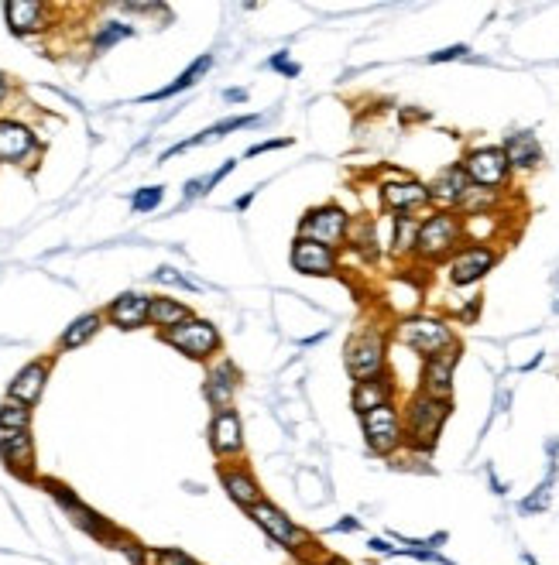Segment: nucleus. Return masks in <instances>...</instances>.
Returning a JSON list of instances; mask_svg holds the SVG:
<instances>
[{"instance_id": "f257e3e1", "label": "nucleus", "mask_w": 559, "mask_h": 565, "mask_svg": "<svg viewBox=\"0 0 559 565\" xmlns=\"http://www.w3.org/2000/svg\"><path fill=\"white\" fill-rule=\"evenodd\" d=\"M446 418H450V401L429 398V394H415L409 401V408H405V442L419 452H429L436 446Z\"/></svg>"}, {"instance_id": "f03ea898", "label": "nucleus", "mask_w": 559, "mask_h": 565, "mask_svg": "<svg viewBox=\"0 0 559 565\" xmlns=\"http://www.w3.org/2000/svg\"><path fill=\"white\" fill-rule=\"evenodd\" d=\"M247 518L258 524V528L265 531L271 542H275L278 548H285L289 555H309V552H316L313 535H309L302 524H295L289 514H285L278 504H271V500H261L258 507H251V511H247Z\"/></svg>"}, {"instance_id": "7ed1b4c3", "label": "nucleus", "mask_w": 559, "mask_h": 565, "mask_svg": "<svg viewBox=\"0 0 559 565\" xmlns=\"http://www.w3.org/2000/svg\"><path fill=\"white\" fill-rule=\"evenodd\" d=\"M343 360H347V374L354 377V384L374 381V377L385 374V363H388L385 336H381L378 329H361L357 336H350L347 350H343Z\"/></svg>"}, {"instance_id": "20e7f679", "label": "nucleus", "mask_w": 559, "mask_h": 565, "mask_svg": "<svg viewBox=\"0 0 559 565\" xmlns=\"http://www.w3.org/2000/svg\"><path fill=\"white\" fill-rule=\"evenodd\" d=\"M42 487L49 490V494H52L55 500H59L62 511H66L69 518H73L76 528H83L86 535H93V538H97V542H103V545L114 548V542H117V538H121V531H117L114 524L103 518V514H97V511H93V507H86L83 500H79V497L73 494V490L66 487V483H59V480H42Z\"/></svg>"}, {"instance_id": "39448f33", "label": "nucleus", "mask_w": 559, "mask_h": 565, "mask_svg": "<svg viewBox=\"0 0 559 565\" xmlns=\"http://www.w3.org/2000/svg\"><path fill=\"white\" fill-rule=\"evenodd\" d=\"M165 343L172 346V350L186 353L189 360H210L220 353L223 339L217 333V326H213L210 319H186L182 326L169 329V333H162Z\"/></svg>"}, {"instance_id": "423d86ee", "label": "nucleus", "mask_w": 559, "mask_h": 565, "mask_svg": "<svg viewBox=\"0 0 559 565\" xmlns=\"http://www.w3.org/2000/svg\"><path fill=\"white\" fill-rule=\"evenodd\" d=\"M361 432H364L367 449H371L374 456H391V452L405 442V425H402V415H398L395 405H381V408L364 411Z\"/></svg>"}, {"instance_id": "0eeeda50", "label": "nucleus", "mask_w": 559, "mask_h": 565, "mask_svg": "<svg viewBox=\"0 0 559 565\" xmlns=\"http://www.w3.org/2000/svg\"><path fill=\"white\" fill-rule=\"evenodd\" d=\"M299 237H309V240H316V244H326L333 250L343 247V240L350 237L347 209L337 206V203L306 209V216L299 220Z\"/></svg>"}, {"instance_id": "6e6552de", "label": "nucleus", "mask_w": 559, "mask_h": 565, "mask_svg": "<svg viewBox=\"0 0 559 565\" xmlns=\"http://www.w3.org/2000/svg\"><path fill=\"white\" fill-rule=\"evenodd\" d=\"M398 336H402L405 346H412L415 353H422L426 360L433 357H443V353H453L457 350V339H453L450 326H443L439 319H405L402 329H398Z\"/></svg>"}, {"instance_id": "1a4fd4ad", "label": "nucleus", "mask_w": 559, "mask_h": 565, "mask_svg": "<svg viewBox=\"0 0 559 565\" xmlns=\"http://www.w3.org/2000/svg\"><path fill=\"white\" fill-rule=\"evenodd\" d=\"M460 240V223L450 213H436L426 223H419V237H415V254L422 261H436V257L450 254Z\"/></svg>"}, {"instance_id": "9d476101", "label": "nucleus", "mask_w": 559, "mask_h": 565, "mask_svg": "<svg viewBox=\"0 0 559 565\" xmlns=\"http://www.w3.org/2000/svg\"><path fill=\"white\" fill-rule=\"evenodd\" d=\"M289 261H292V271L306 274V278H330V274H337V250L316 244V240L309 237L292 240Z\"/></svg>"}, {"instance_id": "9b49d317", "label": "nucleus", "mask_w": 559, "mask_h": 565, "mask_svg": "<svg viewBox=\"0 0 559 565\" xmlns=\"http://www.w3.org/2000/svg\"><path fill=\"white\" fill-rule=\"evenodd\" d=\"M508 158H505V148H477L470 151L467 161H463V172L474 185H484V189H494L508 179Z\"/></svg>"}, {"instance_id": "f8f14e48", "label": "nucleus", "mask_w": 559, "mask_h": 565, "mask_svg": "<svg viewBox=\"0 0 559 565\" xmlns=\"http://www.w3.org/2000/svg\"><path fill=\"white\" fill-rule=\"evenodd\" d=\"M210 446L220 459H234L244 452V422L234 408L213 411L210 422Z\"/></svg>"}, {"instance_id": "ddd939ff", "label": "nucleus", "mask_w": 559, "mask_h": 565, "mask_svg": "<svg viewBox=\"0 0 559 565\" xmlns=\"http://www.w3.org/2000/svg\"><path fill=\"white\" fill-rule=\"evenodd\" d=\"M0 459L14 476L35 480V439L31 432H4L0 435Z\"/></svg>"}, {"instance_id": "4468645a", "label": "nucleus", "mask_w": 559, "mask_h": 565, "mask_svg": "<svg viewBox=\"0 0 559 565\" xmlns=\"http://www.w3.org/2000/svg\"><path fill=\"white\" fill-rule=\"evenodd\" d=\"M220 483L223 490H227V497L234 500L237 507H244V511H251V507H258L261 500H265V490H261L258 476L247 470V466H220Z\"/></svg>"}, {"instance_id": "2eb2a0df", "label": "nucleus", "mask_w": 559, "mask_h": 565, "mask_svg": "<svg viewBox=\"0 0 559 565\" xmlns=\"http://www.w3.org/2000/svg\"><path fill=\"white\" fill-rule=\"evenodd\" d=\"M49 370H52V360H31L28 367H21L14 374V381L7 384V398L11 401H21V405H38L45 391V381H49Z\"/></svg>"}, {"instance_id": "dca6fc26", "label": "nucleus", "mask_w": 559, "mask_h": 565, "mask_svg": "<svg viewBox=\"0 0 559 565\" xmlns=\"http://www.w3.org/2000/svg\"><path fill=\"white\" fill-rule=\"evenodd\" d=\"M494 261H498V254H494L491 247L460 250V254L450 261V281L453 285H474V281H481L484 274L494 268Z\"/></svg>"}, {"instance_id": "f3484780", "label": "nucleus", "mask_w": 559, "mask_h": 565, "mask_svg": "<svg viewBox=\"0 0 559 565\" xmlns=\"http://www.w3.org/2000/svg\"><path fill=\"white\" fill-rule=\"evenodd\" d=\"M4 18H7L11 35L28 38V35H35V31H42L45 24H49V7L38 4V0H7Z\"/></svg>"}, {"instance_id": "a211bd4d", "label": "nucleus", "mask_w": 559, "mask_h": 565, "mask_svg": "<svg viewBox=\"0 0 559 565\" xmlns=\"http://www.w3.org/2000/svg\"><path fill=\"white\" fill-rule=\"evenodd\" d=\"M148 316H151V298L138 292H124L107 305V319L117 329H141L148 326Z\"/></svg>"}, {"instance_id": "6ab92c4d", "label": "nucleus", "mask_w": 559, "mask_h": 565, "mask_svg": "<svg viewBox=\"0 0 559 565\" xmlns=\"http://www.w3.org/2000/svg\"><path fill=\"white\" fill-rule=\"evenodd\" d=\"M38 148V137L31 127L18 124V120H0V161H25L28 155H35Z\"/></svg>"}, {"instance_id": "aec40b11", "label": "nucleus", "mask_w": 559, "mask_h": 565, "mask_svg": "<svg viewBox=\"0 0 559 565\" xmlns=\"http://www.w3.org/2000/svg\"><path fill=\"white\" fill-rule=\"evenodd\" d=\"M237 381H241V374H237V367L230 360H220L217 367H210L203 394L213 411L230 408V401H234V394H237Z\"/></svg>"}, {"instance_id": "412c9836", "label": "nucleus", "mask_w": 559, "mask_h": 565, "mask_svg": "<svg viewBox=\"0 0 559 565\" xmlns=\"http://www.w3.org/2000/svg\"><path fill=\"white\" fill-rule=\"evenodd\" d=\"M453 367H457V350L443 353V357L426 360V367H422V394H429V398H439V401H450Z\"/></svg>"}, {"instance_id": "4be33fe9", "label": "nucleus", "mask_w": 559, "mask_h": 565, "mask_svg": "<svg viewBox=\"0 0 559 565\" xmlns=\"http://www.w3.org/2000/svg\"><path fill=\"white\" fill-rule=\"evenodd\" d=\"M381 203L395 213H409V209H419L429 203V185L415 182V179H402V182H385L381 185Z\"/></svg>"}, {"instance_id": "5701e85b", "label": "nucleus", "mask_w": 559, "mask_h": 565, "mask_svg": "<svg viewBox=\"0 0 559 565\" xmlns=\"http://www.w3.org/2000/svg\"><path fill=\"white\" fill-rule=\"evenodd\" d=\"M467 192H470V179H467V172H463V165L443 168V172L433 179V185H429V199H436V203H443V206L463 203Z\"/></svg>"}, {"instance_id": "b1692460", "label": "nucleus", "mask_w": 559, "mask_h": 565, "mask_svg": "<svg viewBox=\"0 0 559 565\" xmlns=\"http://www.w3.org/2000/svg\"><path fill=\"white\" fill-rule=\"evenodd\" d=\"M258 120H261L258 113H247V117H227V120H220V124L206 127V131H199L196 137H189V141H182V144H175V148H169V151L162 155V161L182 155V151H189V148H199V144H213V141H220V137H227L230 131H241V127L258 124Z\"/></svg>"}, {"instance_id": "393cba45", "label": "nucleus", "mask_w": 559, "mask_h": 565, "mask_svg": "<svg viewBox=\"0 0 559 565\" xmlns=\"http://www.w3.org/2000/svg\"><path fill=\"white\" fill-rule=\"evenodd\" d=\"M391 394H395V381H391V374L385 370V374L374 377V381L354 384V394H350V405H354L357 415H364V411H371V408L391 405Z\"/></svg>"}, {"instance_id": "a878e982", "label": "nucleus", "mask_w": 559, "mask_h": 565, "mask_svg": "<svg viewBox=\"0 0 559 565\" xmlns=\"http://www.w3.org/2000/svg\"><path fill=\"white\" fill-rule=\"evenodd\" d=\"M505 158H508V165H515V168H535L542 161L539 137H535L532 131L511 134L505 141Z\"/></svg>"}, {"instance_id": "bb28decb", "label": "nucleus", "mask_w": 559, "mask_h": 565, "mask_svg": "<svg viewBox=\"0 0 559 565\" xmlns=\"http://www.w3.org/2000/svg\"><path fill=\"white\" fill-rule=\"evenodd\" d=\"M213 69V55H199V59L189 66L182 76H175V83L169 86H162V90H155V93H148V96H141V103H158V100H169V96L175 93H182V90H189V86H196L199 79L206 76V72Z\"/></svg>"}, {"instance_id": "cd10ccee", "label": "nucleus", "mask_w": 559, "mask_h": 565, "mask_svg": "<svg viewBox=\"0 0 559 565\" xmlns=\"http://www.w3.org/2000/svg\"><path fill=\"white\" fill-rule=\"evenodd\" d=\"M186 319H193V312H189V305L175 302V298H151V316L148 322L155 329H162V333H169V329L182 326Z\"/></svg>"}, {"instance_id": "c85d7f7f", "label": "nucleus", "mask_w": 559, "mask_h": 565, "mask_svg": "<svg viewBox=\"0 0 559 565\" xmlns=\"http://www.w3.org/2000/svg\"><path fill=\"white\" fill-rule=\"evenodd\" d=\"M100 326H103L100 312H86V316H79L73 326H66V333L59 336V350L66 353V350H79V346H86L93 336L100 333Z\"/></svg>"}, {"instance_id": "c756f323", "label": "nucleus", "mask_w": 559, "mask_h": 565, "mask_svg": "<svg viewBox=\"0 0 559 565\" xmlns=\"http://www.w3.org/2000/svg\"><path fill=\"white\" fill-rule=\"evenodd\" d=\"M0 432H31V408L7 398L0 405Z\"/></svg>"}, {"instance_id": "7c9ffc66", "label": "nucleus", "mask_w": 559, "mask_h": 565, "mask_svg": "<svg viewBox=\"0 0 559 565\" xmlns=\"http://www.w3.org/2000/svg\"><path fill=\"white\" fill-rule=\"evenodd\" d=\"M134 35V28L131 24H121V21H103L100 24V31L93 35V52L103 55V52H110L117 42H124V38H131Z\"/></svg>"}, {"instance_id": "2f4dec72", "label": "nucleus", "mask_w": 559, "mask_h": 565, "mask_svg": "<svg viewBox=\"0 0 559 565\" xmlns=\"http://www.w3.org/2000/svg\"><path fill=\"white\" fill-rule=\"evenodd\" d=\"M234 168H237V158H230V161H223L213 175H206V179H193L186 185V203H189V199H196V196H206V192H210L213 185H220L230 172H234Z\"/></svg>"}, {"instance_id": "473e14b6", "label": "nucleus", "mask_w": 559, "mask_h": 565, "mask_svg": "<svg viewBox=\"0 0 559 565\" xmlns=\"http://www.w3.org/2000/svg\"><path fill=\"white\" fill-rule=\"evenodd\" d=\"M165 199V189L162 185H145V189H138L131 196V209L134 213H151V209H158Z\"/></svg>"}, {"instance_id": "72a5a7b5", "label": "nucleus", "mask_w": 559, "mask_h": 565, "mask_svg": "<svg viewBox=\"0 0 559 565\" xmlns=\"http://www.w3.org/2000/svg\"><path fill=\"white\" fill-rule=\"evenodd\" d=\"M415 237H419V223L412 216H398V233H395V254L415 250Z\"/></svg>"}, {"instance_id": "f704fd0d", "label": "nucleus", "mask_w": 559, "mask_h": 565, "mask_svg": "<svg viewBox=\"0 0 559 565\" xmlns=\"http://www.w3.org/2000/svg\"><path fill=\"white\" fill-rule=\"evenodd\" d=\"M151 565H199L193 555L182 548H155L151 552Z\"/></svg>"}, {"instance_id": "c9c22d12", "label": "nucleus", "mask_w": 559, "mask_h": 565, "mask_svg": "<svg viewBox=\"0 0 559 565\" xmlns=\"http://www.w3.org/2000/svg\"><path fill=\"white\" fill-rule=\"evenodd\" d=\"M151 281H158V285H175V288H186V292H196V285H193V281H189L182 271H175V268H158V271H151Z\"/></svg>"}, {"instance_id": "e433bc0d", "label": "nucleus", "mask_w": 559, "mask_h": 565, "mask_svg": "<svg viewBox=\"0 0 559 565\" xmlns=\"http://www.w3.org/2000/svg\"><path fill=\"white\" fill-rule=\"evenodd\" d=\"M114 548H117V552H124L127 559H131V565H148V548H145V545H138V542H134V538L121 535V538H117V542H114Z\"/></svg>"}, {"instance_id": "4c0bfd02", "label": "nucleus", "mask_w": 559, "mask_h": 565, "mask_svg": "<svg viewBox=\"0 0 559 565\" xmlns=\"http://www.w3.org/2000/svg\"><path fill=\"white\" fill-rule=\"evenodd\" d=\"M268 69L282 72V76H289V79H295V76H299V72H302L299 62H292L285 52H275V55H271V59H268Z\"/></svg>"}, {"instance_id": "58836bf2", "label": "nucleus", "mask_w": 559, "mask_h": 565, "mask_svg": "<svg viewBox=\"0 0 559 565\" xmlns=\"http://www.w3.org/2000/svg\"><path fill=\"white\" fill-rule=\"evenodd\" d=\"M289 144H292V137H282V141H261V144H251V148H247V158H254V155H265V151L289 148Z\"/></svg>"}, {"instance_id": "ea45409f", "label": "nucleus", "mask_w": 559, "mask_h": 565, "mask_svg": "<svg viewBox=\"0 0 559 565\" xmlns=\"http://www.w3.org/2000/svg\"><path fill=\"white\" fill-rule=\"evenodd\" d=\"M470 48L467 45H453V48H443V52H433L429 55V62H450V59H463Z\"/></svg>"}, {"instance_id": "a19ab883", "label": "nucleus", "mask_w": 559, "mask_h": 565, "mask_svg": "<svg viewBox=\"0 0 559 565\" xmlns=\"http://www.w3.org/2000/svg\"><path fill=\"white\" fill-rule=\"evenodd\" d=\"M367 548H371V552H381V555H398V548L388 545L385 538H367Z\"/></svg>"}, {"instance_id": "79ce46f5", "label": "nucleus", "mask_w": 559, "mask_h": 565, "mask_svg": "<svg viewBox=\"0 0 559 565\" xmlns=\"http://www.w3.org/2000/svg\"><path fill=\"white\" fill-rule=\"evenodd\" d=\"M333 531H361V521L357 518H343V521H337V528Z\"/></svg>"}, {"instance_id": "37998d69", "label": "nucleus", "mask_w": 559, "mask_h": 565, "mask_svg": "<svg viewBox=\"0 0 559 565\" xmlns=\"http://www.w3.org/2000/svg\"><path fill=\"white\" fill-rule=\"evenodd\" d=\"M223 100H227V103H244L247 90H227V93H223Z\"/></svg>"}, {"instance_id": "c03bdc74", "label": "nucleus", "mask_w": 559, "mask_h": 565, "mask_svg": "<svg viewBox=\"0 0 559 565\" xmlns=\"http://www.w3.org/2000/svg\"><path fill=\"white\" fill-rule=\"evenodd\" d=\"M7 93H11V86H7V76H4V72H0V107H4Z\"/></svg>"}, {"instance_id": "a18cd8bd", "label": "nucleus", "mask_w": 559, "mask_h": 565, "mask_svg": "<svg viewBox=\"0 0 559 565\" xmlns=\"http://www.w3.org/2000/svg\"><path fill=\"white\" fill-rule=\"evenodd\" d=\"M251 199H254V192H247V196H241V199H237V203H234V209H247V206H251Z\"/></svg>"}, {"instance_id": "49530a36", "label": "nucleus", "mask_w": 559, "mask_h": 565, "mask_svg": "<svg viewBox=\"0 0 559 565\" xmlns=\"http://www.w3.org/2000/svg\"><path fill=\"white\" fill-rule=\"evenodd\" d=\"M326 565H350V562H343V559H330V562H326Z\"/></svg>"}, {"instance_id": "de8ad7c7", "label": "nucleus", "mask_w": 559, "mask_h": 565, "mask_svg": "<svg viewBox=\"0 0 559 565\" xmlns=\"http://www.w3.org/2000/svg\"><path fill=\"white\" fill-rule=\"evenodd\" d=\"M529 565H535V562H532V559H529Z\"/></svg>"}]
</instances>
